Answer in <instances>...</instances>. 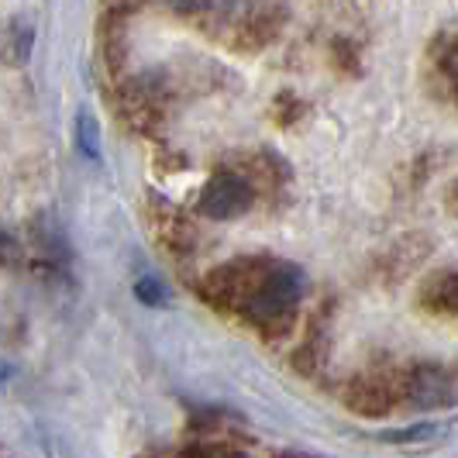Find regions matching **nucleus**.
Here are the masks:
<instances>
[{"mask_svg":"<svg viewBox=\"0 0 458 458\" xmlns=\"http://www.w3.org/2000/svg\"><path fill=\"white\" fill-rule=\"evenodd\" d=\"M300 297H303V276L293 266L283 262H266L262 276L255 279L252 293L245 297L242 310L262 327H276V324L290 321V314L297 310Z\"/></svg>","mask_w":458,"mask_h":458,"instance_id":"nucleus-1","label":"nucleus"},{"mask_svg":"<svg viewBox=\"0 0 458 458\" xmlns=\"http://www.w3.org/2000/svg\"><path fill=\"white\" fill-rule=\"evenodd\" d=\"M249 207H252V186L245 183L242 176H231V173L214 176L204 186V193H200V210L214 221L242 217Z\"/></svg>","mask_w":458,"mask_h":458,"instance_id":"nucleus-2","label":"nucleus"},{"mask_svg":"<svg viewBox=\"0 0 458 458\" xmlns=\"http://www.w3.org/2000/svg\"><path fill=\"white\" fill-rule=\"evenodd\" d=\"M452 393L455 386H452L445 366H417L407 376V396L413 407H441L452 400Z\"/></svg>","mask_w":458,"mask_h":458,"instance_id":"nucleus-3","label":"nucleus"},{"mask_svg":"<svg viewBox=\"0 0 458 458\" xmlns=\"http://www.w3.org/2000/svg\"><path fill=\"white\" fill-rule=\"evenodd\" d=\"M31 42H35V28L24 18H11L0 24V59L7 66H24L31 55Z\"/></svg>","mask_w":458,"mask_h":458,"instance_id":"nucleus-4","label":"nucleus"},{"mask_svg":"<svg viewBox=\"0 0 458 458\" xmlns=\"http://www.w3.org/2000/svg\"><path fill=\"white\" fill-rule=\"evenodd\" d=\"M428 303L448 314V310H458V276H441V286H431L428 290Z\"/></svg>","mask_w":458,"mask_h":458,"instance_id":"nucleus-5","label":"nucleus"},{"mask_svg":"<svg viewBox=\"0 0 458 458\" xmlns=\"http://www.w3.org/2000/svg\"><path fill=\"white\" fill-rule=\"evenodd\" d=\"M80 148L97 159V121L90 114H80Z\"/></svg>","mask_w":458,"mask_h":458,"instance_id":"nucleus-6","label":"nucleus"},{"mask_svg":"<svg viewBox=\"0 0 458 458\" xmlns=\"http://www.w3.org/2000/svg\"><path fill=\"white\" fill-rule=\"evenodd\" d=\"M135 297L141 300V303H162V286L156 283V279H138V286H135Z\"/></svg>","mask_w":458,"mask_h":458,"instance_id":"nucleus-7","label":"nucleus"},{"mask_svg":"<svg viewBox=\"0 0 458 458\" xmlns=\"http://www.w3.org/2000/svg\"><path fill=\"white\" fill-rule=\"evenodd\" d=\"M435 435V424H417L413 431H393V435H383L386 441H417V437H431Z\"/></svg>","mask_w":458,"mask_h":458,"instance_id":"nucleus-8","label":"nucleus"},{"mask_svg":"<svg viewBox=\"0 0 458 458\" xmlns=\"http://www.w3.org/2000/svg\"><path fill=\"white\" fill-rule=\"evenodd\" d=\"M190 458H249V455H242L234 448H193Z\"/></svg>","mask_w":458,"mask_h":458,"instance_id":"nucleus-9","label":"nucleus"},{"mask_svg":"<svg viewBox=\"0 0 458 458\" xmlns=\"http://www.w3.org/2000/svg\"><path fill=\"white\" fill-rule=\"evenodd\" d=\"M169 7H176V11H197V7H204L207 0H165Z\"/></svg>","mask_w":458,"mask_h":458,"instance_id":"nucleus-10","label":"nucleus"}]
</instances>
